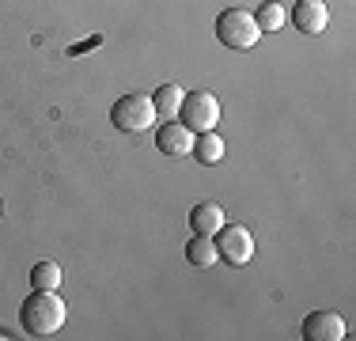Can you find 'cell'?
<instances>
[{
  "instance_id": "6da1fadb",
  "label": "cell",
  "mask_w": 356,
  "mask_h": 341,
  "mask_svg": "<svg viewBox=\"0 0 356 341\" xmlns=\"http://www.w3.org/2000/svg\"><path fill=\"white\" fill-rule=\"evenodd\" d=\"M65 319H69L65 300L57 292H42V288H35V292L23 300V307H19V322H23V330H27L31 338L57 334V330L65 326Z\"/></svg>"
},
{
  "instance_id": "7a4b0ae2",
  "label": "cell",
  "mask_w": 356,
  "mask_h": 341,
  "mask_svg": "<svg viewBox=\"0 0 356 341\" xmlns=\"http://www.w3.org/2000/svg\"><path fill=\"white\" fill-rule=\"evenodd\" d=\"M216 38L224 42L227 49H254L261 38L258 23L247 8H227V12L216 15Z\"/></svg>"
},
{
  "instance_id": "3957f363",
  "label": "cell",
  "mask_w": 356,
  "mask_h": 341,
  "mask_svg": "<svg viewBox=\"0 0 356 341\" xmlns=\"http://www.w3.org/2000/svg\"><path fill=\"white\" fill-rule=\"evenodd\" d=\"M110 122H114L118 129H125V133H144V129H152V122H156V106H152L148 95L129 91V95H122L114 102Z\"/></svg>"
},
{
  "instance_id": "277c9868",
  "label": "cell",
  "mask_w": 356,
  "mask_h": 341,
  "mask_svg": "<svg viewBox=\"0 0 356 341\" xmlns=\"http://www.w3.org/2000/svg\"><path fill=\"white\" fill-rule=\"evenodd\" d=\"M178 118H182L186 129L209 133V129H216V122H220V99L213 95V91H190V95L182 99Z\"/></svg>"
},
{
  "instance_id": "5b68a950",
  "label": "cell",
  "mask_w": 356,
  "mask_h": 341,
  "mask_svg": "<svg viewBox=\"0 0 356 341\" xmlns=\"http://www.w3.org/2000/svg\"><path fill=\"white\" fill-rule=\"evenodd\" d=\"M216 235H220L216 251H220V258H224L227 266H247V262L254 258V235L243 224H224Z\"/></svg>"
},
{
  "instance_id": "8992f818",
  "label": "cell",
  "mask_w": 356,
  "mask_h": 341,
  "mask_svg": "<svg viewBox=\"0 0 356 341\" xmlns=\"http://www.w3.org/2000/svg\"><path fill=\"white\" fill-rule=\"evenodd\" d=\"M349 330H345V319L337 311H311L303 319V338L307 341H341Z\"/></svg>"
},
{
  "instance_id": "52a82bcc",
  "label": "cell",
  "mask_w": 356,
  "mask_h": 341,
  "mask_svg": "<svg viewBox=\"0 0 356 341\" xmlns=\"http://www.w3.org/2000/svg\"><path fill=\"white\" fill-rule=\"evenodd\" d=\"M288 19H292L296 31H303V34H322L330 23V8H326V0H296Z\"/></svg>"
},
{
  "instance_id": "ba28073f",
  "label": "cell",
  "mask_w": 356,
  "mask_h": 341,
  "mask_svg": "<svg viewBox=\"0 0 356 341\" xmlns=\"http://www.w3.org/2000/svg\"><path fill=\"white\" fill-rule=\"evenodd\" d=\"M193 129H186L182 122H167V125H159L156 129V148L163 152V156H190L193 152Z\"/></svg>"
},
{
  "instance_id": "9c48e42d",
  "label": "cell",
  "mask_w": 356,
  "mask_h": 341,
  "mask_svg": "<svg viewBox=\"0 0 356 341\" xmlns=\"http://www.w3.org/2000/svg\"><path fill=\"white\" fill-rule=\"evenodd\" d=\"M224 224H227V212L220 209L216 201H201V205H193V209H190L193 235H216Z\"/></svg>"
},
{
  "instance_id": "30bf717a",
  "label": "cell",
  "mask_w": 356,
  "mask_h": 341,
  "mask_svg": "<svg viewBox=\"0 0 356 341\" xmlns=\"http://www.w3.org/2000/svg\"><path fill=\"white\" fill-rule=\"evenodd\" d=\"M186 262L197 266V269H213L220 262V251H216L213 235H193L190 243H186Z\"/></svg>"
},
{
  "instance_id": "8fae6325",
  "label": "cell",
  "mask_w": 356,
  "mask_h": 341,
  "mask_svg": "<svg viewBox=\"0 0 356 341\" xmlns=\"http://www.w3.org/2000/svg\"><path fill=\"white\" fill-rule=\"evenodd\" d=\"M182 88L178 84H163V88L152 91V106H156V118H167V122H175L178 110H182Z\"/></svg>"
},
{
  "instance_id": "7c38bea8",
  "label": "cell",
  "mask_w": 356,
  "mask_h": 341,
  "mask_svg": "<svg viewBox=\"0 0 356 341\" xmlns=\"http://www.w3.org/2000/svg\"><path fill=\"white\" fill-rule=\"evenodd\" d=\"M197 164H205V167H213L224 159V141L216 136V129H209V133H197L193 136V152H190Z\"/></svg>"
},
{
  "instance_id": "4fadbf2b",
  "label": "cell",
  "mask_w": 356,
  "mask_h": 341,
  "mask_svg": "<svg viewBox=\"0 0 356 341\" xmlns=\"http://www.w3.org/2000/svg\"><path fill=\"white\" fill-rule=\"evenodd\" d=\"M61 277H65V269L57 266V262H38V266H31V288H42V292H57V288H61Z\"/></svg>"
},
{
  "instance_id": "5bb4252c",
  "label": "cell",
  "mask_w": 356,
  "mask_h": 341,
  "mask_svg": "<svg viewBox=\"0 0 356 341\" xmlns=\"http://www.w3.org/2000/svg\"><path fill=\"white\" fill-rule=\"evenodd\" d=\"M254 23H258L261 34H273V31H281L284 23H288V12H284L281 4H277V0H266V4L254 12Z\"/></svg>"
},
{
  "instance_id": "9a60e30c",
  "label": "cell",
  "mask_w": 356,
  "mask_h": 341,
  "mask_svg": "<svg viewBox=\"0 0 356 341\" xmlns=\"http://www.w3.org/2000/svg\"><path fill=\"white\" fill-rule=\"evenodd\" d=\"M0 212H4V205H0Z\"/></svg>"
}]
</instances>
